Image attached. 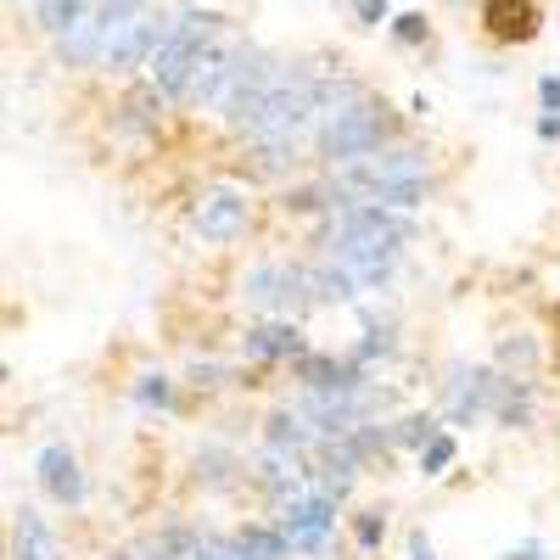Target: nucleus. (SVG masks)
Returning <instances> with one entry per match:
<instances>
[{"label": "nucleus", "instance_id": "obj_1", "mask_svg": "<svg viewBox=\"0 0 560 560\" xmlns=\"http://www.w3.org/2000/svg\"><path fill=\"white\" fill-rule=\"evenodd\" d=\"M409 242H415V224L404 213H393L382 202H342L337 236H331V264L348 269L359 287H382Z\"/></svg>", "mask_w": 560, "mask_h": 560}, {"label": "nucleus", "instance_id": "obj_2", "mask_svg": "<svg viewBox=\"0 0 560 560\" xmlns=\"http://www.w3.org/2000/svg\"><path fill=\"white\" fill-rule=\"evenodd\" d=\"M314 118H319V79L308 68H280V79L236 118V129L247 140H298V129H308Z\"/></svg>", "mask_w": 560, "mask_h": 560}, {"label": "nucleus", "instance_id": "obj_3", "mask_svg": "<svg viewBox=\"0 0 560 560\" xmlns=\"http://www.w3.org/2000/svg\"><path fill=\"white\" fill-rule=\"evenodd\" d=\"M213 39H219V18H208V12H179V18H174V34L163 39V51H158L152 68H147L163 96H185V90H191L197 62L208 57Z\"/></svg>", "mask_w": 560, "mask_h": 560}, {"label": "nucleus", "instance_id": "obj_4", "mask_svg": "<svg viewBox=\"0 0 560 560\" xmlns=\"http://www.w3.org/2000/svg\"><path fill=\"white\" fill-rule=\"evenodd\" d=\"M393 140V113L382 107V102H353V107H342V113H331L319 124V152L331 158L337 168L342 163H359V158H370V152H382Z\"/></svg>", "mask_w": 560, "mask_h": 560}, {"label": "nucleus", "instance_id": "obj_5", "mask_svg": "<svg viewBox=\"0 0 560 560\" xmlns=\"http://www.w3.org/2000/svg\"><path fill=\"white\" fill-rule=\"evenodd\" d=\"M420 179H427V152L420 147H393V152H370L359 163H342L337 168V191L376 202L382 191H393V185H420Z\"/></svg>", "mask_w": 560, "mask_h": 560}, {"label": "nucleus", "instance_id": "obj_6", "mask_svg": "<svg viewBox=\"0 0 560 560\" xmlns=\"http://www.w3.org/2000/svg\"><path fill=\"white\" fill-rule=\"evenodd\" d=\"M174 34V23L163 12H135L124 18L113 34H107V51H102V68L107 73H135V68H152V57L163 51V39Z\"/></svg>", "mask_w": 560, "mask_h": 560}, {"label": "nucleus", "instance_id": "obj_7", "mask_svg": "<svg viewBox=\"0 0 560 560\" xmlns=\"http://www.w3.org/2000/svg\"><path fill=\"white\" fill-rule=\"evenodd\" d=\"M331 527H337V499L331 493H298L280 510V533H287V544L298 555H325Z\"/></svg>", "mask_w": 560, "mask_h": 560}, {"label": "nucleus", "instance_id": "obj_8", "mask_svg": "<svg viewBox=\"0 0 560 560\" xmlns=\"http://www.w3.org/2000/svg\"><path fill=\"white\" fill-rule=\"evenodd\" d=\"M197 230H202V242H242L247 236V197L242 191H230V185H213V191L197 197Z\"/></svg>", "mask_w": 560, "mask_h": 560}, {"label": "nucleus", "instance_id": "obj_9", "mask_svg": "<svg viewBox=\"0 0 560 560\" xmlns=\"http://www.w3.org/2000/svg\"><path fill=\"white\" fill-rule=\"evenodd\" d=\"M34 471H39V488L51 493L57 504H79V499H84V471H79L73 448L45 443V448H39V459H34Z\"/></svg>", "mask_w": 560, "mask_h": 560}, {"label": "nucleus", "instance_id": "obj_10", "mask_svg": "<svg viewBox=\"0 0 560 560\" xmlns=\"http://www.w3.org/2000/svg\"><path fill=\"white\" fill-rule=\"evenodd\" d=\"M242 353L247 359H303V331L292 319H264L242 337Z\"/></svg>", "mask_w": 560, "mask_h": 560}, {"label": "nucleus", "instance_id": "obj_11", "mask_svg": "<svg viewBox=\"0 0 560 560\" xmlns=\"http://www.w3.org/2000/svg\"><path fill=\"white\" fill-rule=\"evenodd\" d=\"M482 23L493 39H533L538 34L533 0H482Z\"/></svg>", "mask_w": 560, "mask_h": 560}, {"label": "nucleus", "instance_id": "obj_12", "mask_svg": "<svg viewBox=\"0 0 560 560\" xmlns=\"http://www.w3.org/2000/svg\"><path fill=\"white\" fill-rule=\"evenodd\" d=\"M12 555H18V560H57V538H51V527H45L34 510H23V516H18Z\"/></svg>", "mask_w": 560, "mask_h": 560}, {"label": "nucleus", "instance_id": "obj_13", "mask_svg": "<svg viewBox=\"0 0 560 560\" xmlns=\"http://www.w3.org/2000/svg\"><path fill=\"white\" fill-rule=\"evenodd\" d=\"M158 118H163V90H158V84H147V90H129V96H124V129L147 135Z\"/></svg>", "mask_w": 560, "mask_h": 560}, {"label": "nucleus", "instance_id": "obj_14", "mask_svg": "<svg viewBox=\"0 0 560 560\" xmlns=\"http://www.w3.org/2000/svg\"><path fill=\"white\" fill-rule=\"evenodd\" d=\"M34 7H39V28L57 34V39L90 18V0H34Z\"/></svg>", "mask_w": 560, "mask_h": 560}, {"label": "nucleus", "instance_id": "obj_15", "mask_svg": "<svg viewBox=\"0 0 560 560\" xmlns=\"http://www.w3.org/2000/svg\"><path fill=\"white\" fill-rule=\"evenodd\" d=\"M264 438H269V448H280V454H303V448H308V427H303V415H292V409H275Z\"/></svg>", "mask_w": 560, "mask_h": 560}, {"label": "nucleus", "instance_id": "obj_16", "mask_svg": "<svg viewBox=\"0 0 560 560\" xmlns=\"http://www.w3.org/2000/svg\"><path fill=\"white\" fill-rule=\"evenodd\" d=\"M236 544H242L253 560H287V555H292L287 533H264V527H242V533H236Z\"/></svg>", "mask_w": 560, "mask_h": 560}, {"label": "nucleus", "instance_id": "obj_17", "mask_svg": "<svg viewBox=\"0 0 560 560\" xmlns=\"http://www.w3.org/2000/svg\"><path fill=\"white\" fill-rule=\"evenodd\" d=\"M342 191H337V179L331 185H298V191H287V213H319V208H331Z\"/></svg>", "mask_w": 560, "mask_h": 560}, {"label": "nucleus", "instance_id": "obj_18", "mask_svg": "<svg viewBox=\"0 0 560 560\" xmlns=\"http://www.w3.org/2000/svg\"><path fill=\"white\" fill-rule=\"evenodd\" d=\"M147 555H152V560H197L202 549H197V538L185 533V527H174V533L152 538V544H147Z\"/></svg>", "mask_w": 560, "mask_h": 560}, {"label": "nucleus", "instance_id": "obj_19", "mask_svg": "<svg viewBox=\"0 0 560 560\" xmlns=\"http://www.w3.org/2000/svg\"><path fill=\"white\" fill-rule=\"evenodd\" d=\"M454 454H459V443H454L448 432H438L427 448H420V477H443L448 465H454Z\"/></svg>", "mask_w": 560, "mask_h": 560}, {"label": "nucleus", "instance_id": "obj_20", "mask_svg": "<svg viewBox=\"0 0 560 560\" xmlns=\"http://www.w3.org/2000/svg\"><path fill=\"white\" fill-rule=\"evenodd\" d=\"M438 438V420L432 415H409V420H398L393 427V443H404V448H427Z\"/></svg>", "mask_w": 560, "mask_h": 560}, {"label": "nucleus", "instance_id": "obj_21", "mask_svg": "<svg viewBox=\"0 0 560 560\" xmlns=\"http://www.w3.org/2000/svg\"><path fill=\"white\" fill-rule=\"evenodd\" d=\"M382 538H387V516L382 510H364V516H353V544L370 555V549H382Z\"/></svg>", "mask_w": 560, "mask_h": 560}, {"label": "nucleus", "instance_id": "obj_22", "mask_svg": "<svg viewBox=\"0 0 560 560\" xmlns=\"http://www.w3.org/2000/svg\"><path fill=\"white\" fill-rule=\"evenodd\" d=\"M135 398H140V404H158V409H168V404H174V387H168V376H140Z\"/></svg>", "mask_w": 560, "mask_h": 560}, {"label": "nucleus", "instance_id": "obj_23", "mask_svg": "<svg viewBox=\"0 0 560 560\" xmlns=\"http://www.w3.org/2000/svg\"><path fill=\"white\" fill-rule=\"evenodd\" d=\"M393 39H398V45H420V39H427V18H420V12L393 18Z\"/></svg>", "mask_w": 560, "mask_h": 560}, {"label": "nucleus", "instance_id": "obj_24", "mask_svg": "<svg viewBox=\"0 0 560 560\" xmlns=\"http://www.w3.org/2000/svg\"><path fill=\"white\" fill-rule=\"evenodd\" d=\"M140 7H147V0H90V12H102V18L113 23V28H118L124 18H135Z\"/></svg>", "mask_w": 560, "mask_h": 560}, {"label": "nucleus", "instance_id": "obj_25", "mask_svg": "<svg viewBox=\"0 0 560 560\" xmlns=\"http://www.w3.org/2000/svg\"><path fill=\"white\" fill-rule=\"evenodd\" d=\"M353 18H359L364 28H382V23H387V0H353Z\"/></svg>", "mask_w": 560, "mask_h": 560}, {"label": "nucleus", "instance_id": "obj_26", "mask_svg": "<svg viewBox=\"0 0 560 560\" xmlns=\"http://www.w3.org/2000/svg\"><path fill=\"white\" fill-rule=\"evenodd\" d=\"M538 102H544V113H560V73L538 79Z\"/></svg>", "mask_w": 560, "mask_h": 560}, {"label": "nucleus", "instance_id": "obj_27", "mask_svg": "<svg viewBox=\"0 0 560 560\" xmlns=\"http://www.w3.org/2000/svg\"><path fill=\"white\" fill-rule=\"evenodd\" d=\"M197 560H253V555H247L242 544H213V549H202Z\"/></svg>", "mask_w": 560, "mask_h": 560}, {"label": "nucleus", "instance_id": "obj_28", "mask_svg": "<svg viewBox=\"0 0 560 560\" xmlns=\"http://www.w3.org/2000/svg\"><path fill=\"white\" fill-rule=\"evenodd\" d=\"M409 560H438L432 544H427V533H409Z\"/></svg>", "mask_w": 560, "mask_h": 560}, {"label": "nucleus", "instance_id": "obj_29", "mask_svg": "<svg viewBox=\"0 0 560 560\" xmlns=\"http://www.w3.org/2000/svg\"><path fill=\"white\" fill-rule=\"evenodd\" d=\"M538 135H544V140H560V113H544V118H538Z\"/></svg>", "mask_w": 560, "mask_h": 560}, {"label": "nucleus", "instance_id": "obj_30", "mask_svg": "<svg viewBox=\"0 0 560 560\" xmlns=\"http://www.w3.org/2000/svg\"><path fill=\"white\" fill-rule=\"evenodd\" d=\"M504 560H544V549H538V544H522V549H510Z\"/></svg>", "mask_w": 560, "mask_h": 560}, {"label": "nucleus", "instance_id": "obj_31", "mask_svg": "<svg viewBox=\"0 0 560 560\" xmlns=\"http://www.w3.org/2000/svg\"><path fill=\"white\" fill-rule=\"evenodd\" d=\"M118 560H129V555H118Z\"/></svg>", "mask_w": 560, "mask_h": 560}]
</instances>
